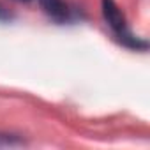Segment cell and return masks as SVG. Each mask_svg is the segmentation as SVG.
Wrapping results in <instances>:
<instances>
[{
  "mask_svg": "<svg viewBox=\"0 0 150 150\" xmlns=\"http://www.w3.org/2000/svg\"><path fill=\"white\" fill-rule=\"evenodd\" d=\"M103 14L106 23L111 27V30L115 34H120L125 28V18L122 14V11L118 9V6L115 4V0H103Z\"/></svg>",
  "mask_w": 150,
  "mask_h": 150,
  "instance_id": "obj_1",
  "label": "cell"
},
{
  "mask_svg": "<svg viewBox=\"0 0 150 150\" xmlns=\"http://www.w3.org/2000/svg\"><path fill=\"white\" fill-rule=\"evenodd\" d=\"M39 6L51 20L58 23H64L69 20V7L64 0H39Z\"/></svg>",
  "mask_w": 150,
  "mask_h": 150,
  "instance_id": "obj_2",
  "label": "cell"
},
{
  "mask_svg": "<svg viewBox=\"0 0 150 150\" xmlns=\"http://www.w3.org/2000/svg\"><path fill=\"white\" fill-rule=\"evenodd\" d=\"M117 35H118V41H120L122 44H125V46H129V48H132V50H146V48H148L146 41H141V39L131 35L127 30H124V32H120V34H117Z\"/></svg>",
  "mask_w": 150,
  "mask_h": 150,
  "instance_id": "obj_3",
  "label": "cell"
},
{
  "mask_svg": "<svg viewBox=\"0 0 150 150\" xmlns=\"http://www.w3.org/2000/svg\"><path fill=\"white\" fill-rule=\"evenodd\" d=\"M20 143L21 141L16 139L11 134H0V146H14V145H20Z\"/></svg>",
  "mask_w": 150,
  "mask_h": 150,
  "instance_id": "obj_4",
  "label": "cell"
},
{
  "mask_svg": "<svg viewBox=\"0 0 150 150\" xmlns=\"http://www.w3.org/2000/svg\"><path fill=\"white\" fill-rule=\"evenodd\" d=\"M9 18H11V16H9V13H7L2 6H0V21H7Z\"/></svg>",
  "mask_w": 150,
  "mask_h": 150,
  "instance_id": "obj_5",
  "label": "cell"
},
{
  "mask_svg": "<svg viewBox=\"0 0 150 150\" xmlns=\"http://www.w3.org/2000/svg\"><path fill=\"white\" fill-rule=\"evenodd\" d=\"M16 2H30V0H16Z\"/></svg>",
  "mask_w": 150,
  "mask_h": 150,
  "instance_id": "obj_6",
  "label": "cell"
}]
</instances>
